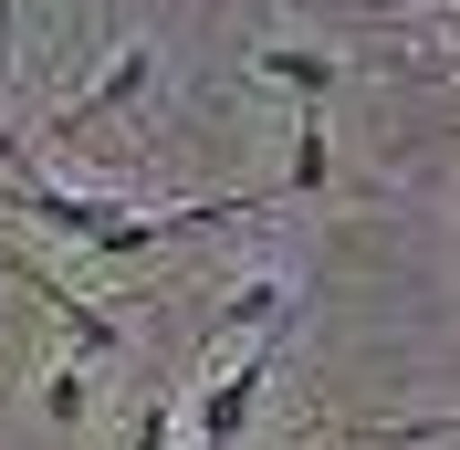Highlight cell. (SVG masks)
<instances>
[{
    "mask_svg": "<svg viewBox=\"0 0 460 450\" xmlns=\"http://www.w3.org/2000/svg\"><path fill=\"white\" fill-rule=\"evenodd\" d=\"M11 210H22L31 230H63V241H84V252H105V230L126 220V199H84V189H53V178H31L22 158H11Z\"/></svg>",
    "mask_w": 460,
    "mask_h": 450,
    "instance_id": "obj_1",
    "label": "cell"
},
{
    "mask_svg": "<svg viewBox=\"0 0 460 450\" xmlns=\"http://www.w3.org/2000/svg\"><path fill=\"white\" fill-rule=\"evenodd\" d=\"M272 336H283V325H261V346H252V356L230 366L220 388H199V398H189V419H199V440H209V450H241V429H252L261 388H272Z\"/></svg>",
    "mask_w": 460,
    "mask_h": 450,
    "instance_id": "obj_2",
    "label": "cell"
},
{
    "mask_svg": "<svg viewBox=\"0 0 460 450\" xmlns=\"http://www.w3.org/2000/svg\"><path fill=\"white\" fill-rule=\"evenodd\" d=\"M0 262H11V273H22L42 304H53V325L74 336V356H84V366H115V356H126V325H115L105 304H84V293H74L63 273H42V262H22V252H0Z\"/></svg>",
    "mask_w": 460,
    "mask_h": 450,
    "instance_id": "obj_3",
    "label": "cell"
},
{
    "mask_svg": "<svg viewBox=\"0 0 460 450\" xmlns=\"http://www.w3.org/2000/svg\"><path fill=\"white\" fill-rule=\"evenodd\" d=\"M146 85H157V53H146V42H126V53L105 63V85H84V94H74V105L53 115V137H94V126H105V115H126V105H146Z\"/></svg>",
    "mask_w": 460,
    "mask_h": 450,
    "instance_id": "obj_4",
    "label": "cell"
},
{
    "mask_svg": "<svg viewBox=\"0 0 460 450\" xmlns=\"http://www.w3.org/2000/svg\"><path fill=\"white\" fill-rule=\"evenodd\" d=\"M261 325H293V293H283L272 273H252V283H241V293H230V304L199 325V356H220L230 336H261Z\"/></svg>",
    "mask_w": 460,
    "mask_h": 450,
    "instance_id": "obj_5",
    "label": "cell"
},
{
    "mask_svg": "<svg viewBox=\"0 0 460 450\" xmlns=\"http://www.w3.org/2000/svg\"><path fill=\"white\" fill-rule=\"evenodd\" d=\"M335 189V137H324V105L293 115V158H283V189L272 199H324Z\"/></svg>",
    "mask_w": 460,
    "mask_h": 450,
    "instance_id": "obj_6",
    "label": "cell"
},
{
    "mask_svg": "<svg viewBox=\"0 0 460 450\" xmlns=\"http://www.w3.org/2000/svg\"><path fill=\"white\" fill-rule=\"evenodd\" d=\"M261 85H283V94H304V105H324V94L345 85V63L324 53V42H272V53H261Z\"/></svg>",
    "mask_w": 460,
    "mask_h": 450,
    "instance_id": "obj_7",
    "label": "cell"
},
{
    "mask_svg": "<svg viewBox=\"0 0 460 450\" xmlns=\"http://www.w3.org/2000/svg\"><path fill=\"white\" fill-rule=\"evenodd\" d=\"M84 409H94V377H84V356H63L53 377H42V419H53V429H84Z\"/></svg>",
    "mask_w": 460,
    "mask_h": 450,
    "instance_id": "obj_8",
    "label": "cell"
},
{
    "mask_svg": "<svg viewBox=\"0 0 460 450\" xmlns=\"http://www.w3.org/2000/svg\"><path fill=\"white\" fill-rule=\"evenodd\" d=\"M137 450H178V398H146L137 409Z\"/></svg>",
    "mask_w": 460,
    "mask_h": 450,
    "instance_id": "obj_9",
    "label": "cell"
},
{
    "mask_svg": "<svg viewBox=\"0 0 460 450\" xmlns=\"http://www.w3.org/2000/svg\"><path fill=\"white\" fill-rule=\"evenodd\" d=\"M22 22H31V0H0V63H11V42H22Z\"/></svg>",
    "mask_w": 460,
    "mask_h": 450,
    "instance_id": "obj_10",
    "label": "cell"
},
{
    "mask_svg": "<svg viewBox=\"0 0 460 450\" xmlns=\"http://www.w3.org/2000/svg\"><path fill=\"white\" fill-rule=\"evenodd\" d=\"M199 450H209V440H199Z\"/></svg>",
    "mask_w": 460,
    "mask_h": 450,
    "instance_id": "obj_11",
    "label": "cell"
}]
</instances>
